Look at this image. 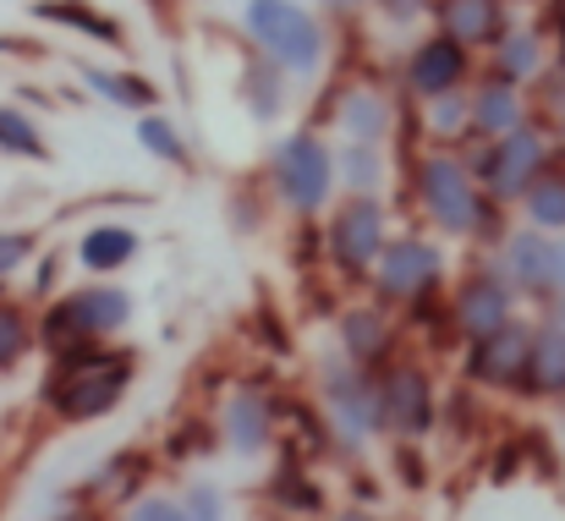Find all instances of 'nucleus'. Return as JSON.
I'll return each mask as SVG.
<instances>
[{
  "mask_svg": "<svg viewBox=\"0 0 565 521\" xmlns=\"http://www.w3.org/2000/svg\"><path fill=\"white\" fill-rule=\"evenodd\" d=\"M555 155H561V149H555V132L533 116L527 127H516V132H505V138H494V143H478L472 176H478V187H483L494 203H522V198L539 187V176L561 166Z\"/></svg>",
  "mask_w": 565,
  "mask_h": 521,
  "instance_id": "nucleus-4",
  "label": "nucleus"
},
{
  "mask_svg": "<svg viewBox=\"0 0 565 521\" xmlns=\"http://www.w3.org/2000/svg\"><path fill=\"white\" fill-rule=\"evenodd\" d=\"M341 347L352 362H379L384 351H390V325H384V313L379 308H352L347 319H341Z\"/></svg>",
  "mask_w": 565,
  "mask_h": 521,
  "instance_id": "nucleus-25",
  "label": "nucleus"
},
{
  "mask_svg": "<svg viewBox=\"0 0 565 521\" xmlns=\"http://www.w3.org/2000/svg\"><path fill=\"white\" fill-rule=\"evenodd\" d=\"M0 149H6V155H17V160H44V155H50V149H44L39 121H33V116H22L17 105H0Z\"/></svg>",
  "mask_w": 565,
  "mask_h": 521,
  "instance_id": "nucleus-29",
  "label": "nucleus"
},
{
  "mask_svg": "<svg viewBox=\"0 0 565 521\" xmlns=\"http://www.w3.org/2000/svg\"><path fill=\"white\" fill-rule=\"evenodd\" d=\"M533 325H505V330H494V336H483V341H472L467 351V373L478 379V384H494V390H522V379H527V357H533Z\"/></svg>",
  "mask_w": 565,
  "mask_h": 521,
  "instance_id": "nucleus-12",
  "label": "nucleus"
},
{
  "mask_svg": "<svg viewBox=\"0 0 565 521\" xmlns=\"http://www.w3.org/2000/svg\"><path fill=\"white\" fill-rule=\"evenodd\" d=\"M242 99H247V110H253V121H280V110H286V66H275L264 50H258V61L242 72Z\"/></svg>",
  "mask_w": 565,
  "mask_h": 521,
  "instance_id": "nucleus-22",
  "label": "nucleus"
},
{
  "mask_svg": "<svg viewBox=\"0 0 565 521\" xmlns=\"http://www.w3.org/2000/svg\"><path fill=\"white\" fill-rule=\"evenodd\" d=\"M489 72L494 77H505V83H539L544 72H550V33L544 28H522V22H511L505 28V39L489 50Z\"/></svg>",
  "mask_w": 565,
  "mask_h": 521,
  "instance_id": "nucleus-17",
  "label": "nucleus"
},
{
  "mask_svg": "<svg viewBox=\"0 0 565 521\" xmlns=\"http://www.w3.org/2000/svg\"><path fill=\"white\" fill-rule=\"evenodd\" d=\"M390 99L379 94L374 83H352L341 94V110H335V127L352 138V143H384L390 138Z\"/></svg>",
  "mask_w": 565,
  "mask_h": 521,
  "instance_id": "nucleus-19",
  "label": "nucleus"
},
{
  "mask_svg": "<svg viewBox=\"0 0 565 521\" xmlns=\"http://www.w3.org/2000/svg\"><path fill=\"white\" fill-rule=\"evenodd\" d=\"M522 395H539V401H565V330L561 325H539L533 336V357H527V379H522Z\"/></svg>",
  "mask_w": 565,
  "mask_h": 521,
  "instance_id": "nucleus-20",
  "label": "nucleus"
},
{
  "mask_svg": "<svg viewBox=\"0 0 565 521\" xmlns=\"http://www.w3.org/2000/svg\"><path fill=\"white\" fill-rule=\"evenodd\" d=\"M384 417L406 439L428 434V423H434V390H428L423 368H390L384 373Z\"/></svg>",
  "mask_w": 565,
  "mask_h": 521,
  "instance_id": "nucleus-16",
  "label": "nucleus"
},
{
  "mask_svg": "<svg viewBox=\"0 0 565 521\" xmlns=\"http://www.w3.org/2000/svg\"><path fill=\"white\" fill-rule=\"evenodd\" d=\"M467 77H472V50L467 44H456L450 33H428V39H417L412 44V55L401 61V83H406V94L412 99H439V94H456V88H467Z\"/></svg>",
  "mask_w": 565,
  "mask_h": 521,
  "instance_id": "nucleus-7",
  "label": "nucleus"
},
{
  "mask_svg": "<svg viewBox=\"0 0 565 521\" xmlns=\"http://www.w3.org/2000/svg\"><path fill=\"white\" fill-rule=\"evenodd\" d=\"M428 17H434L439 33H450V39L467 44L472 55H478V50L489 55V50L505 39V28H511V0H439Z\"/></svg>",
  "mask_w": 565,
  "mask_h": 521,
  "instance_id": "nucleus-14",
  "label": "nucleus"
},
{
  "mask_svg": "<svg viewBox=\"0 0 565 521\" xmlns=\"http://www.w3.org/2000/svg\"><path fill=\"white\" fill-rule=\"evenodd\" d=\"M83 72V88L94 94V99H105V105H116V110H132V116H149L154 105H160V94H154V83L149 77H138V72H105V66H77Z\"/></svg>",
  "mask_w": 565,
  "mask_h": 521,
  "instance_id": "nucleus-21",
  "label": "nucleus"
},
{
  "mask_svg": "<svg viewBox=\"0 0 565 521\" xmlns=\"http://www.w3.org/2000/svg\"><path fill=\"white\" fill-rule=\"evenodd\" d=\"M33 347V330H28V319L11 308V302H0V373L6 368H17L22 357Z\"/></svg>",
  "mask_w": 565,
  "mask_h": 521,
  "instance_id": "nucleus-31",
  "label": "nucleus"
},
{
  "mask_svg": "<svg viewBox=\"0 0 565 521\" xmlns=\"http://www.w3.org/2000/svg\"><path fill=\"white\" fill-rule=\"evenodd\" d=\"M555 258H561V236L527 225V231L505 236L500 269H505V280H511L516 291H527V297H550V302H555V297H561V286H555Z\"/></svg>",
  "mask_w": 565,
  "mask_h": 521,
  "instance_id": "nucleus-13",
  "label": "nucleus"
},
{
  "mask_svg": "<svg viewBox=\"0 0 565 521\" xmlns=\"http://www.w3.org/2000/svg\"><path fill=\"white\" fill-rule=\"evenodd\" d=\"M555 286H561V297H565V236H561V258H555Z\"/></svg>",
  "mask_w": 565,
  "mask_h": 521,
  "instance_id": "nucleus-36",
  "label": "nucleus"
},
{
  "mask_svg": "<svg viewBox=\"0 0 565 521\" xmlns=\"http://www.w3.org/2000/svg\"><path fill=\"white\" fill-rule=\"evenodd\" d=\"M374 6H384V0H374Z\"/></svg>",
  "mask_w": 565,
  "mask_h": 521,
  "instance_id": "nucleus-41",
  "label": "nucleus"
},
{
  "mask_svg": "<svg viewBox=\"0 0 565 521\" xmlns=\"http://www.w3.org/2000/svg\"><path fill=\"white\" fill-rule=\"evenodd\" d=\"M555 66H561V72H565V44H561V61H555Z\"/></svg>",
  "mask_w": 565,
  "mask_h": 521,
  "instance_id": "nucleus-39",
  "label": "nucleus"
},
{
  "mask_svg": "<svg viewBox=\"0 0 565 521\" xmlns=\"http://www.w3.org/2000/svg\"><path fill=\"white\" fill-rule=\"evenodd\" d=\"M61 521H99V517H88V511H72V517H61Z\"/></svg>",
  "mask_w": 565,
  "mask_h": 521,
  "instance_id": "nucleus-38",
  "label": "nucleus"
},
{
  "mask_svg": "<svg viewBox=\"0 0 565 521\" xmlns=\"http://www.w3.org/2000/svg\"><path fill=\"white\" fill-rule=\"evenodd\" d=\"M384 247H390V242H384V209H379V198H352V203L330 220V258H335V269L363 275V269L379 264Z\"/></svg>",
  "mask_w": 565,
  "mask_h": 521,
  "instance_id": "nucleus-9",
  "label": "nucleus"
},
{
  "mask_svg": "<svg viewBox=\"0 0 565 521\" xmlns=\"http://www.w3.org/2000/svg\"><path fill=\"white\" fill-rule=\"evenodd\" d=\"M182 511H188V521H220V517H225L220 489H214V483H192L188 500H182Z\"/></svg>",
  "mask_w": 565,
  "mask_h": 521,
  "instance_id": "nucleus-32",
  "label": "nucleus"
},
{
  "mask_svg": "<svg viewBox=\"0 0 565 521\" xmlns=\"http://www.w3.org/2000/svg\"><path fill=\"white\" fill-rule=\"evenodd\" d=\"M269 171H275L280 198H286L297 214H319V209L330 203V187L341 181V176H335V155H330V143H324L319 132H291V138H280Z\"/></svg>",
  "mask_w": 565,
  "mask_h": 521,
  "instance_id": "nucleus-5",
  "label": "nucleus"
},
{
  "mask_svg": "<svg viewBox=\"0 0 565 521\" xmlns=\"http://www.w3.org/2000/svg\"><path fill=\"white\" fill-rule=\"evenodd\" d=\"M132 521H188V511L177 500H166V495H149V500L132 506Z\"/></svg>",
  "mask_w": 565,
  "mask_h": 521,
  "instance_id": "nucleus-34",
  "label": "nucleus"
},
{
  "mask_svg": "<svg viewBox=\"0 0 565 521\" xmlns=\"http://www.w3.org/2000/svg\"><path fill=\"white\" fill-rule=\"evenodd\" d=\"M132 319V297L116 291V286H88L77 297H66L61 308H50L44 319V341L50 351H72V347H88L110 330H121Z\"/></svg>",
  "mask_w": 565,
  "mask_h": 521,
  "instance_id": "nucleus-6",
  "label": "nucleus"
},
{
  "mask_svg": "<svg viewBox=\"0 0 565 521\" xmlns=\"http://www.w3.org/2000/svg\"><path fill=\"white\" fill-rule=\"evenodd\" d=\"M83 269H94V275H110V269H121V264H132V253H138V236L127 231V225H94L88 236H83Z\"/></svg>",
  "mask_w": 565,
  "mask_h": 521,
  "instance_id": "nucleus-26",
  "label": "nucleus"
},
{
  "mask_svg": "<svg viewBox=\"0 0 565 521\" xmlns=\"http://www.w3.org/2000/svg\"><path fill=\"white\" fill-rule=\"evenodd\" d=\"M138 143L154 155V160H166V166H188V138L166 121V116H138Z\"/></svg>",
  "mask_w": 565,
  "mask_h": 521,
  "instance_id": "nucleus-30",
  "label": "nucleus"
},
{
  "mask_svg": "<svg viewBox=\"0 0 565 521\" xmlns=\"http://www.w3.org/2000/svg\"><path fill=\"white\" fill-rule=\"evenodd\" d=\"M428 138H472V88H456V94H439L428 99Z\"/></svg>",
  "mask_w": 565,
  "mask_h": 521,
  "instance_id": "nucleus-28",
  "label": "nucleus"
},
{
  "mask_svg": "<svg viewBox=\"0 0 565 521\" xmlns=\"http://www.w3.org/2000/svg\"><path fill=\"white\" fill-rule=\"evenodd\" d=\"M225 439H231L242 456H258V450L269 445V401H264L258 390L231 395V406H225Z\"/></svg>",
  "mask_w": 565,
  "mask_h": 521,
  "instance_id": "nucleus-23",
  "label": "nucleus"
},
{
  "mask_svg": "<svg viewBox=\"0 0 565 521\" xmlns=\"http://www.w3.org/2000/svg\"><path fill=\"white\" fill-rule=\"evenodd\" d=\"M33 17L39 22H55L66 33H83L99 50H127V28L110 11H99L94 0H33Z\"/></svg>",
  "mask_w": 565,
  "mask_h": 521,
  "instance_id": "nucleus-18",
  "label": "nucleus"
},
{
  "mask_svg": "<svg viewBox=\"0 0 565 521\" xmlns=\"http://www.w3.org/2000/svg\"><path fill=\"white\" fill-rule=\"evenodd\" d=\"M511 302H516V286H511L505 269L494 264V269H478L472 280H461L450 319H456V330H461L467 341H483V336H494V330L511 325Z\"/></svg>",
  "mask_w": 565,
  "mask_h": 521,
  "instance_id": "nucleus-10",
  "label": "nucleus"
},
{
  "mask_svg": "<svg viewBox=\"0 0 565 521\" xmlns=\"http://www.w3.org/2000/svg\"><path fill=\"white\" fill-rule=\"evenodd\" d=\"M33 258V236L28 231H0V275H17Z\"/></svg>",
  "mask_w": 565,
  "mask_h": 521,
  "instance_id": "nucleus-33",
  "label": "nucleus"
},
{
  "mask_svg": "<svg viewBox=\"0 0 565 521\" xmlns=\"http://www.w3.org/2000/svg\"><path fill=\"white\" fill-rule=\"evenodd\" d=\"M335 176L347 181V192L352 198H374L379 187H384V155H379V143H341L335 149Z\"/></svg>",
  "mask_w": 565,
  "mask_h": 521,
  "instance_id": "nucleus-24",
  "label": "nucleus"
},
{
  "mask_svg": "<svg viewBox=\"0 0 565 521\" xmlns=\"http://www.w3.org/2000/svg\"><path fill=\"white\" fill-rule=\"evenodd\" d=\"M324 6H330V11H358L363 0H324Z\"/></svg>",
  "mask_w": 565,
  "mask_h": 521,
  "instance_id": "nucleus-37",
  "label": "nucleus"
},
{
  "mask_svg": "<svg viewBox=\"0 0 565 521\" xmlns=\"http://www.w3.org/2000/svg\"><path fill=\"white\" fill-rule=\"evenodd\" d=\"M527 121H533V105H527L522 83H505L494 72L472 83V138L478 143H494V138L527 127Z\"/></svg>",
  "mask_w": 565,
  "mask_h": 521,
  "instance_id": "nucleus-15",
  "label": "nucleus"
},
{
  "mask_svg": "<svg viewBox=\"0 0 565 521\" xmlns=\"http://www.w3.org/2000/svg\"><path fill=\"white\" fill-rule=\"evenodd\" d=\"M417 192H423V209L428 220L445 231V236H500V203L478 187L472 160H456V155H428L417 166Z\"/></svg>",
  "mask_w": 565,
  "mask_h": 521,
  "instance_id": "nucleus-2",
  "label": "nucleus"
},
{
  "mask_svg": "<svg viewBox=\"0 0 565 521\" xmlns=\"http://www.w3.org/2000/svg\"><path fill=\"white\" fill-rule=\"evenodd\" d=\"M242 22L275 66H286L291 77H319L330 55V28L302 0H247Z\"/></svg>",
  "mask_w": 565,
  "mask_h": 521,
  "instance_id": "nucleus-3",
  "label": "nucleus"
},
{
  "mask_svg": "<svg viewBox=\"0 0 565 521\" xmlns=\"http://www.w3.org/2000/svg\"><path fill=\"white\" fill-rule=\"evenodd\" d=\"M522 203H527V225H539L550 236H565V166L539 176V187Z\"/></svg>",
  "mask_w": 565,
  "mask_h": 521,
  "instance_id": "nucleus-27",
  "label": "nucleus"
},
{
  "mask_svg": "<svg viewBox=\"0 0 565 521\" xmlns=\"http://www.w3.org/2000/svg\"><path fill=\"white\" fill-rule=\"evenodd\" d=\"M324 406L335 412V423L347 428V439H363V434H374L384 428L390 417H384V384L369 379V368L363 362H330L324 368Z\"/></svg>",
  "mask_w": 565,
  "mask_h": 521,
  "instance_id": "nucleus-8",
  "label": "nucleus"
},
{
  "mask_svg": "<svg viewBox=\"0 0 565 521\" xmlns=\"http://www.w3.org/2000/svg\"><path fill=\"white\" fill-rule=\"evenodd\" d=\"M374 275H379V291H384L390 302H423V297L439 286L445 264H439V253H434L428 242L406 236V242H390V247L379 253Z\"/></svg>",
  "mask_w": 565,
  "mask_h": 521,
  "instance_id": "nucleus-11",
  "label": "nucleus"
},
{
  "mask_svg": "<svg viewBox=\"0 0 565 521\" xmlns=\"http://www.w3.org/2000/svg\"><path fill=\"white\" fill-rule=\"evenodd\" d=\"M341 521H374V517H341Z\"/></svg>",
  "mask_w": 565,
  "mask_h": 521,
  "instance_id": "nucleus-40",
  "label": "nucleus"
},
{
  "mask_svg": "<svg viewBox=\"0 0 565 521\" xmlns=\"http://www.w3.org/2000/svg\"><path fill=\"white\" fill-rule=\"evenodd\" d=\"M439 0H384V11L390 17H417V11H434Z\"/></svg>",
  "mask_w": 565,
  "mask_h": 521,
  "instance_id": "nucleus-35",
  "label": "nucleus"
},
{
  "mask_svg": "<svg viewBox=\"0 0 565 521\" xmlns=\"http://www.w3.org/2000/svg\"><path fill=\"white\" fill-rule=\"evenodd\" d=\"M132 384V357L121 351H99L94 341L72 351H55V373H50V406L66 423H88L116 412V401Z\"/></svg>",
  "mask_w": 565,
  "mask_h": 521,
  "instance_id": "nucleus-1",
  "label": "nucleus"
}]
</instances>
